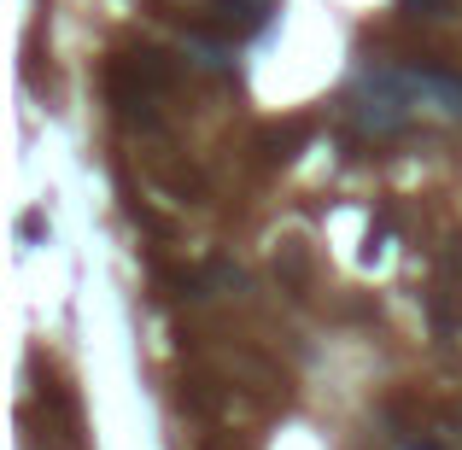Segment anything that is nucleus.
<instances>
[{
	"instance_id": "nucleus-2",
	"label": "nucleus",
	"mask_w": 462,
	"mask_h": 450,
	"mask_svg": "<svg viewBox=\"0 0 462 450\" xmlns=\"http://www.w3.org/2000/svg\"><path fill=\"white\" fill-rule=\"evenodd\" d=\"M404 18H445V0H398Z\"/></svg>"
},
{
	"instance_id": "nucleus-1",
	"label": "nucleus",
	"mask_w": 462,
	"mask_h": 450,
	"mask_svg": "<svg viewBox=\"0 0 462 450\" xmlns=\"http://www.w3.org/2000/svg\"><path fill=\"white\" fill-rule=\"evenodd\" d=\"M305 141H310V124L299 117V124H287V129H270V135H263V147H270L275 164H287V158H299V147H305Z\"/></svg>"
}]
</instances>
